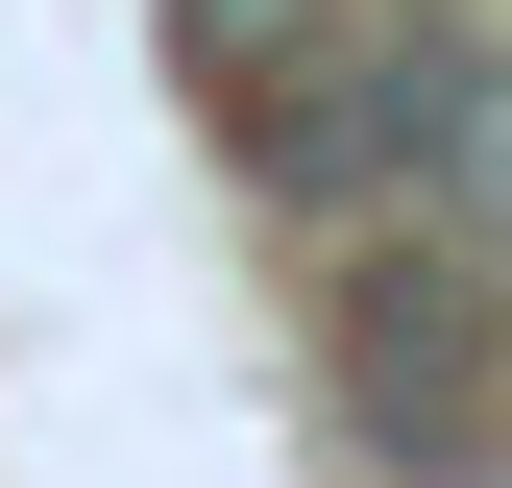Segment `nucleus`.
I'll return each instance as SVG.
<instances>
[{"label": "nucleus", "instance_id": "f03ea898", "mask_svg": "<svg viewBox=\"0 0 512 488\" xmlns=\"http://www.w3.org/2000/svg\"><path fill=\"white\" fill-rule=\"evenodd\" d=\"M317 415H342V464H391V488L512 464V244L488 220L366 244V269L317 293Z\"/></svg>", "mask_w": 512, "mask_h": 488}, {"label": "nucleus", "instance_id": "f257e3e1", "mask_svg": "<svg viewBox=\"0 0 512 488\" xmlns=\"http://www.w3.org/2000/svg\"><path fill=\"white\" fill-rule=\"evenodd\" d=\"M244 171L293 220H488L512 196V49L439 25V0H366L244 98Z\"/></svg>", "mask_w": 512, "mask_h": 488}]
</instances>
